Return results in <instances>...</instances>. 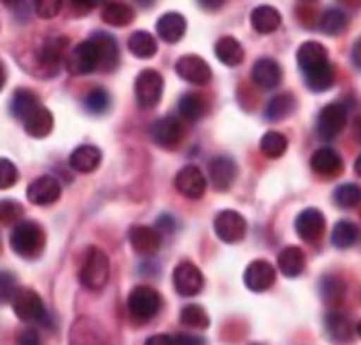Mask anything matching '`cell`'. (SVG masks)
I'll return each mask as SVG.
<instances>
[{"label": "cell", "mask_w": 361, "mask_h": 345, "mask_svg": "<svg viewBox=\"0 0 361 345\" xmlns=\"http://www.w3.org/2000/svg\"><path fill=\"white\" fill-rule=\"evenodd\" d=\"M246 231H248V224L244 215H240L233 209H225L215 217V234L227 244H235L244 240Z\"/></svg>", "instance_id": "cell-6"}, {"label": "cell", "mask_w": 361, "mask_h": 345, "mask_svg": "<svg viewBox=\"0 0 361 345\" xmlns=\"http://www.w3.org/2000/svg\"><path fill=\"white\" fill-rule=\"evenodd\" d=\"M347 124V108L343 104H329L320 110L316 131L320 139H334L343 133Z\"/></svg>", "instance_id": "cell-8"}, {"label": "cell", "mask_w": 361, "mask_h": 345, "mask_svg": "<svg viewBox=\"0 0 361 345\" xmlns=\"http://www.w3.org/2000/svg\"><path fill=\"white\" fill-rule=\"evenodd\" d=\"M334 77H336V73H334L333 62H329V64H324L322 68H318V71L306 75L304 79H306L307 87H310L312 91L322 93V91H329V89L334 85Z\"/></svg>", "instance_id": "cell-38"}, {"label": "cell", "mask_w": 361, "mask_h": 345, "mask_svg": "<svg viewBox=\"0 0 361 345\" xmlns=\"http://www.w3.org/2000/svg\"><path fill=\"white\" fill-rule=\"evenodd\" d=\"M331 240L336 248H351L357 240H360V228L353 224V222H338L333 228V234H331Z\"/></svg>", "instance_id": "cell-35"}, {"label": "cell", "mask_w": 361, "mask_h": 345, "mask_svg": "<svg viewBox=\"0 0 361 345\" xmlns=\"http://www.w3.org/2000/svg\"><path fill=\"white\" fill-rule=\"evenodd\" d=\"M111 99L110 93L102 87H93L87 95H85V108L91 114H106L110 110Z\"/></svg>", "instance_id": "cell-41"}, {"label": "cell", "mask_w": 361, "mask_h": 345, "mask_svg": "<svg viewBox=\"0 0 361 345\" xmlns=\"http://www.w3.org/2000/svg\"><path fill=\"white\" fill-rule=\"evenodd\" d=\"M238 178V166L231 157L221 155V157H215L211 164H209V180H211V186L217 190V193H225L233 186Z\"/></svg>", "instance_id": "cell-13"}, {"label": "cell", "mask_w": 361, "mask_h": 345, "mask_svg": "<svg viewBox=\"0 0 361 345\" xmlns=\"http://www.w3.org/2000/svg\"><path fill=\"white\" fill-rule=\"evenodd\" d=\"M19 291H21V289L17 286V277L11 275L8 271H2V302H4V304L13 302V300L17 298Z\"/></svg>", "instance_id": "cell-46"}, {"label": "cell", "mask_w": 361, "mask_h": 345, "mask_svg": "<svg viewBox=\"0 0 361 345\" xmlns=\"http://www.w3.org/2000/svg\"><path fill=\"white\" fill-rule=\"evenodd\" d=\"M68 164L75 172H93L102 164V151H99V147H93V145H81L71 153Z\"/></svg>", "instance_id": "cell-23"}, {"label": "cell", "mask_w": 361, "mask_h": 345, "mask_svg": "<svg viewBox=\"0 0 361 345\" xmlns=\"http://www.w3.org/2000/svg\"><path fill=\"white\" fill-rule=\"evenodd\" d=\"M295 110V97L291 93H279L277 97H273L264 110L267 120H283Z\"/></svg>", "instance_id": "cell-37"}, {"label": "cell", "mask_w": 361, "mask_h": 345, "mask_svg": "<svg viewBox=\"0 0 361 345\" xmlns=\"http://www.w3.org/2000/svg\"><path fill=\"white\" fill-rule=\"evenodd\" d=\"M23 215H25V209L21 202L11 201V199H4L0 202V219L4 226H8V224L17 226L19 222H23Z\"/></svg>", "instance_id": "cell-43"}, {"label": "cell", "mask_w": 361, "mask_h": 345, "mask_svg": "<svg viewBox=\"0 0 361 345\" xmlns=\"http://www.w3.org/2000/svg\"><path fill=\"white\" fill-rule=\"evenodd\" d=\"M130 246L142 257H153L161 248V234L149 226H133L128 231Z\"/></svg>", "instance_id": "cell-18"}, {"label": "cell", "mask_w": 361, "mask_h": 345, "mask_svg": "<svg viewBox=\"0 0 361 345\" xmlns=\"http://www.w3.org/2000/svg\"><path fill=\"white\" fill-rule=\"evenodd\" d=\"M322 293H324L326 300L336 302V300H341V298L345 296V284H343L338 277L329 275V277L322 279Z\"/></svg>", "instance_id": "cell-44"}, {"label": "cell", "mask_w": 361, "mask_h": 345, "mask_svg": "<svg viewBox=\"0 0 361 345\" xmlns=\"http://www.w3.org/2000/svg\"><path fill=\"white\" fill-rule=\"evenodd\" d=\"M62 11V2L60 0H37L35 2V13L42 19H52Z\"/></svg>", "instance_id": "cell-47"}, {"label": "cell", "mask_w": 361, "mask_h": 345, "mask_svg": "<svg viewBox=\"0 0 361 345\" xmlns=\"http://www.w3.org/2000/svg\"><path fill=\"white\" fill-rule=\"evenodd\" d=\"M164 93V77L155 68L140 71L135 81V95L140 108H155Z\"/></svg>", "instance_id": "cell-5"}, {"label": "cell", "mask_w": 361, "mask_h": 345, "mask_svg": "<svg viewBox=\"0 0 361 345\" xmlns=\"http://www.w3.org/2000/svg\"><path fill=\"white\" fill-rule=\"evenodd\" d=\"M37 108H42L39 106V97L33 91H29V89H17L13 93V97H11V112H13V116L17 120L25 122Z\"/></svg>", "instance_id": "cell-28"}, {"label": "cell", "mask_w": 361, "mask_h": 345, "mask_svg": "<svg viewBox=\"0 0 361 345\" xmlns=\"http://www.w3.org/2000/svg\"><path fill=\"white\" fill-rule=\"evenodd\" d=\"M128 50L137 58H153L157 54V40L149 31H135L128 37Z\"/></svg>", "instance_id": "cell-33"}, {"label": "cell", "mask_w": 361, "mask_h": 345, "mask_svg": "<svg viewBox=\"0 0 361 345\" xmlns=\"http://www.w3.org/2000/svg\"><path fill=\"white\" fill-rule=\"evenodd\" d=\"M355 331H357V335L361 337V320H360V325H357V329H355Z\"/></svg>", "instance_id": "cell-55"}, {"label": "cell", "mask_w": 361, "mask_h": 345, "mask_svg": "<svg viewBox=\"0 0 361 345\" xmlns=\"http://www.w3.org/2000/svg\"><path fill=\"white\" fill-rule=\"evenodd\" d=\"M355 137L361 141V114L357 116V120H355Z\"/></svg>", "instance_id": "cell-53"}, {"label": "cell", "mask_w": 361, "mask_h": 345, "mask_svg": "<svg viewBox=\"0 0 361 345\" xmlns=\"http://www.w3.org/2000/svg\"><path fill=\"white\" fill-rule=\"evenodd\" d=\"M19 180V170L15 168V164L11 159H2L0 162V188H11L15 186Z\"/></svg>", "instance_id": "cell-45"}, {"label": "cell", "mask_w": 361, "mask_h": 345, "mask_svg": "<svg viewBox=\"0 0 361 345\" xmlns=\"http://www.w3.org/2000/svg\"><path fill=\"white\" fill-rule=\"evenodd\" d=\"M110 279V260L102 248H89L81 267V284L89 291H102Z\"/></svg>", "instance_id": "cell-2"}, {"label": "cell", "mask_w": 361, "mask_h": 345, "mask_svg": "<svg viewBox=\"0 0 361 345\" xmlns=\"http://www.w3.org/2000/svg\"><path fill=\"white\" fill-rule=\"evenodd\" d=\"M68 40L64 35L58 37H50L42 44V48L37 50V62L46 68H56L62 58H64V50H66Z\"/></svg>", "instance_id": "cell-26"}, {"label": "cell", "mask_w": 361, "mask_h": 345, "mask_svg": "<svg viewBox=\"0 0 361 345\" xmlns=\"http://www.w3.org/2000/svg\"><path fill=\"white\" fill-rule=\"evenodd\" d=\"M91 40L95 42V46H97V50H99V56H102V66H99V71H102V73H110V71H114V68L118 66V62H120V50H118L116 40H114L111 35H108V33H104V31L93 33Z\"/></svg>", "instance_id": "cell-24"}, {"label": "cell", "mask_w": 361, "mask_h": 345, "mask_svg": "<svg viewBox=\"0 0 361 345\" xmlns=\"http://www.w3.org/2000/svg\"><path fill=\"white\" fill-rule=\"evenodd\" d=\"M180 318H182V325L190 327V329H207L211 325V318L207 315V310L198 304H188L182 308L180 313Z\"/></svg>", "instance_id": "cell-42"}, {"label": "cell", "mask_w": 361, "mask_h": 345, "mask_svg": "<svg viewBox=\"0 0 361 345\" xmlns=\"http://www.w3.org/2000/svg\"><path fill=\"white\" fill-rule=\"evenodd\" d=\"M355 172H357V176H361V155L355 159Z\"/></svg>", "instance_id": "cell-54"}, {"label": "cell", "mask_w": 361, "mask_h": 345, "mask_svg": "<svg viewBox=\"0 0 361 345\" xmlns=\"http://www.w3.org/2000/svg\"><path fill=\"white\" fill-rule=\"evenodd\" d=\"M279 271L285 277H298L306 269V255L300 246H287L279 253Z\"/></svg>", "instance_id": "cell-25"}, {"label": "cell", "mask_w": 361, "mask_h": 345, "mask_svg": "<svg viewBox=\"0 0 361 345\" xmlns=\"http://www.w3.org/2000/svg\"><path fill=\"white\" fill-rule=\"evenodd\" d=\"M93 6H95V2H73L75 15H87Z\"/></svg>", "instance_id": "cell-52"}, {"label": "cell", "mask_w": 361, "mask_h": 345, "mask_svg": "<svg viewBox=\"0 0 361 345\" xmlns=\"http://www.w3.org/2000/svg\"><path fill=\"white\" fill-rule=\"evenodd\" d=\"M283 79V71H281V64L273 58H260L254 62V68H252V81L254 85L260 87V89H275Z\"/></svg>", "instance_id": "cell-20"}, {"label": "cell", "mask_w": 361, "mask_h": 345, "mask_svg": "<svg viewBox=\"0 0 361 345\" xmlns=\"http://www.w3.org/2000/svg\"><path fill=\"white\" fill-rule=\"evenodd\" d=\"M99 66H102V56L93 40L81 42L66 56V68L71 75H89L93 71H99Z\"/></svg>", "instance_id": "cell-4"}, {"label": "cell", "mask_w": 361, "mask_h": 345, "mask_svg": "<svg viewBox=\"0 0 361 345\" xmlns=\"http://www.w3.org/2000/svg\"><path fill=\"white\" fill-rule=\"evenodd\" d=\"M277 279V269L264 259L252 260L244 271V284L250 291H267Z\"/></svg>", "instance_id": "cell-12"}, {"label": "cell", "mask_w": 361, "mask_h": 345, "mask_svg": "<svg viewBox=\"0 0 361 345\" xmlns=\"http://www.w3.org/2000/svg\"><path fill=\"white\" fill-rule=\"evenodd\" d=\"M252 28L256 33H273L281 28V13L273 6H256L250 15Z\"/></svg>", "instance_id": "cell-29"}, {"label": "cell", "mask_w": 361, "mask_h": 345, "mask_svg": "<svg viewBox=\"0 0 361 345\" xmlns=\"http://www.w3.org/2000/svg\"><path fill=\"white\" fill-rule=\"evenodd\" d=\"M46 246V231L31 219H23L11 231V248L21 259H37Z\"/></svg>", "instance_id": "cell-1"}, {"label": "cell", "mask_w": 361, "mask_h": 345, "mask_svg": "<svg viewBox=\"0 0 361 345\" xmlns=\"http://www.w3.org/2000/svg\"><path fill=\"white\" fill-rule=\"evenodd\" d=\"M351 62L355 64V68L361 71V37L353 44V48H351Z\"/></svg>", "instance_id": "cell-51"}, {"label": "cell", "mask_w": 361, "mask_h": 345, "mask_svg": "<svg viewBox=\"0 0 361 345\" xmlns=\"http://www.w3.org/2000/svg\"><path fill=\"white\" fill-rule=\"evenodd\" d=\"M312 170L318 176L334 178V176H338V174L343 172V159H341V155L334 149L322 147V149H318L312 155Z\"/></svg>", "instance_id": "cell-21"}, {"label": "cell", "mask_w": 361, "mask_h": 345, "mask_svg": "<svg viewBox=\"0 0 361 345\" xmlns=\"http://www.w3.org/2000/svg\"><path fill=\"white\" fill-rule=\"evenodd\" d=\"M260 151H262L267 157H271V159L283 157L285 151H287V139H285V135H281L277 131L264 133V137L260 139Z\"/></svg>", "instance_id": "cell-39"}, {"label": "cell", "mask_w": 361, "mask_h": 345, "mask_svg": "<svg viewBox=\"0 0 361 345\" xmlns=\"http://www.w3.org/2000/svg\"><path fill=\"white\" fill-rule=\"evenodd\" d=\"M326 331H329V337L336 341V344H347L353 339V325L351 320L345 317L343 313H331L326 315Z\"/></svg>", "instance_id": "cell-32"}, {"label": "cell", "mask_w": 361, "mask_h": 345, "mask_svg": "<svg viewBox=\"0 0 361 345\" xmlns=\"http://www.w3.org/2000/svg\"><path fill=\"white\" fill-rule=\"evenodd\" d=\"M102 19L111 28H126L135 21V11L124 2H108L102 11Z\"/></svg>", "instance_id": "cell-31"}, {"label": "cell", "mask_w": 361, "mask_h": 345, "mask_svg": "<svg viewBox=\"0 0 361 345\" xmlns=\"http://www.w3.org/2000/svg\"><path fill=\"white\" fill-rule=\"evenodd\" d=\"M334 202L343 209H351L361 202V186L355 182H345L341 186H336L333 193Z\"/></svg>", "instance_id": "cell-40"}, {"label": "cell", "mask_w": 361, "mask_h": 345, "mask_svg": "<svg viewBox=\"0 0 361 345\" xmlns=\"http://www.w3.org/2000/svg\"><path fill=\"white\" fill-rule=\"evenodd\" d=\"M215 56L227 66H238L244 60V48L235 37L225 35L221 40H217V44H215Z\"/></svg>", "instance_id": "cell-30"}, {"label": "cell", "mask_w": 361, "mask_h": 345, "mask_svg": "<svg viewBox=\"0 0 361 345\" xmlns=\"http://www.w3.org/2000/svg\"><path fill=\"white\" fill-rule=\"evenodd\" d=\"M13 310L23 322H35L46 318V306L37 291L33 289H21L17 298L13 300Z\"/></svg>", "instance_id": "cell-11"}, {"label": "cell", "mask_w": 361, "mask_h": 345, "mask_svg": "<svg viewBox=\"0 0 361 345\" xmlns=\"http://www.w3.org/2000/svg\"><path fill=\"white\" fill-rule=\"evenodd\" d=\"M23 126H25V133H27L29 137H33V139H44V137H48V135L52 133V128H54V116H52V112H50L48 108H37V110L23 122Z\"/></svg>", "instance_id": "cell-27"}, {"label": "cell", "mask_w": 361, "mask_h": 345, "mask_svg": "<svg viewBox=\"0 0 361 345\" xmlns=\"http://www.w3.org/2000/svg\"><path fill=\"white\" fill-rule=\"evenodd\" d=\"M71 345H111L108 333L93 318H79L71 329Z\"/></svg>", "instance_id": "cell-10"}, {"label": "cell", "mask_w": 361, "mask_h": 345, "mask_svg": "<svg viewBox=\"0 0 361 345\" xmlns=\"http://www.w3.org/2000/svg\"><path fill=\"white\" fill-rule=\"evenodd\" d=\"M254 345H258V344H254Z\"/></svg>", "instance_id": "cell-56"}, {"label": "cell", "mask_w": 361, "mask_h": 345, "mask_svg": "<svg viewBox=\"0 0 361 345\" xmlns=\"http://www.w3.org/2000/svg\"><path fill=\"white\" fill-rule=\"evenodd\" d=\"M186 33V17L180 13H166L157 21V35L166 44H178Z\"/></svg>", "instance_id": "cell-22"}, {"label": "cell", "mask_w": 361, "mask_h": 345, "mask_svg": "<svg viewBox=\"0 0 361 345\" xmlns=\"http://www.w3.org/2000/svg\"><path fill=\"white\" fill-rule=\"evenodd\" d=\"M173 344L176 345H204V339L198 335H186V333H178L173 335Z\"/></svg>", "instance_id": "cell-48"}, {"label": "cell", "mask_w": 361, "mask_h": 345, "mask_svg": "<svg viewBox=\"0 0 361 345\" xmlns=\"http://www.w3.org/2000/svg\"><path fill=\"white\" fill-rule=\"evenodd\" d=\"M17 345H42V339H39V335L35 333V331H23L21 335H19V339H17Z\"/></svg>", "instance_id": "cell-49"}, {"label": "cell", "mask_w": 361, "mask_h": 345, "mask_svg": "<svg viewBox=\"0 0 361 345\" xmlns=\"http://www.w3.org/2000/svg\"><path fill=\"white\" fill-rule=\"evenodd\" d=\"M178 108H180L182 118L196 122V120H200L202 116L207 114V99L202 95H198V93H184L180 97Z\"/></svg>", "instance_id": "cell-34"}, {"label": "cell", "mask_w": 361, "mask_h": 345, "mask_svg": "<svg viewBox=\"0 0 361 345\" xmlns=\"http://www.w3.org/2000/svg\"><path fill=\"white\" fill-rule=\"evenodd\" d=\"M176 73H178V77H182L184 81H188L192 85H207L213 77L209 62L196 54H186L180 58L176 62Z\"/></svg>", "instance_id": "cell-9"}, {"label": "cell", "mask_w": 361, "mask_h": 345, "mask_svg": "<svg viewBox=\"0 0 361 345\" xmlns=\"http://www.w3.org/2000/svg\"><path fill=\"white\" fill-rule=\"evenodd\" d=\"M324 215L320 209H304L298 217H295V231L302 240L306 242H316L320 240V236L324 234Z\"/></svg>", "instance_id": "cell-17"}, {"label": "cell", "mask_w": 361, "mask_h": 345, "mask_svg": "<svg viewBox=\"0 0 361 345\" xmlns=\"http://www.w3.org/2000/svg\"><path fill=\"white\" fill-rule=\"evenodd\" d=\"M145 345H176L173 344V335H153L149 337Z\"/></svg>", "instance_id": "cell-50"}, {"label": "cell", "mask_w": 361, "mask_h": 345, "mask_svg": "<svg viewBox=\"0 0 361 345\" xmlns=\"http://www.w3.org/2000/svg\"><path fill=\"white\" fill-rule=\"evenodd\" d=\"M182 137H184V128L178 122V118L166 116V118H159L151 124V139L159 147L171 149V147L182 143Z\"/></svg>", "instance_id": "cell-14"}, {"label": "cell", "mask_w": 361, "mask_h": 345, "mask_svg": "<svg viewBox=\"0 0 361 345\" xmlns=\"http://www.w3.org/2000/svg\"><path fill=\"white\" fill-rule=\"evenodd\" d=\"M173 184H176V190L180 195H184L186 199H200L207 190V178L202 176V172L196 166L182 168L176 176Z\"/></svg>", "instance_id": "cell-16"}, {"label": "cell", "mask_w": 361, "mask_h": 345, "mask_svg": "<svg viewBox=\"0 0 361 345\" xmlns=\"http://www.w3.org/2000/svg\"><path fill=\"white\" fill-rule=\"evenodd\" d=\"M126 306H128V313L133 317L147 322L159 313L161 296L157 293V289H153L151 286H137L128 293Z\"/></svg>", "instance_id": "cell-3"}, {"label": "cell", "mask_w": 361, "mask_h": 345, "mask_svg": "<svg viewBox=\"0 0 361 345\" xmlns=\"http://www.w3.org/2000/svg\"><path fill=\"white\" fill-rule=\"evenodd\" d=\"M60 195H62V186L54 176H39L27 188L29 202L39 205V207L52 205L60 199Z\"/></svg>", "instance_id": "cell-15"}, {"label": "cell", "mask_w": 361, "mask_h": 345, "mask_svg": "<svg viewBox=\"0 0 361 345\" xmlns=\"http://www.w3.org/2000/svg\"><path fill=\"white\" fill-rule=\"evenodd\" d=\"M204 286V277L200 273V269L190 260H182L180 265H176L173 269V288L180 296H196L200 293V289Z\"/></svg>", "instance_id": "cell-7"}, {"label": "cell", "mask_w": 361, "mask_h": 345, "mask_svg": "<svg viewBox=\"0 0 361 345\" xmlns=\"http://www.w3.org/2000/svg\"><path fill=\"white\" fill-rule=\"evenodd\" d=\"M318 28H320L322 33H326V35H341L345 29L349 28V17L343 11H338V8H329L320 17Z\"/></svg>", "instance_id": "cell-36"}, {"label": "cell", "mask_w": 361, "mask_h": 345, "mask_svg": "<svg viewBox=\"0 0 361 345\" xmlns=\"http://www.w3.org/2000/svg\"><path fill=\"white\" fill-rule=\"evenodd\" d=\"M329 62H331L329 60V52H326V48L320 42H306L298 50V64H300L304 77L310 75V73H314V71H318V68H322Z\"/></svg>", "instance_id": "cell-19"}]
</instances>
